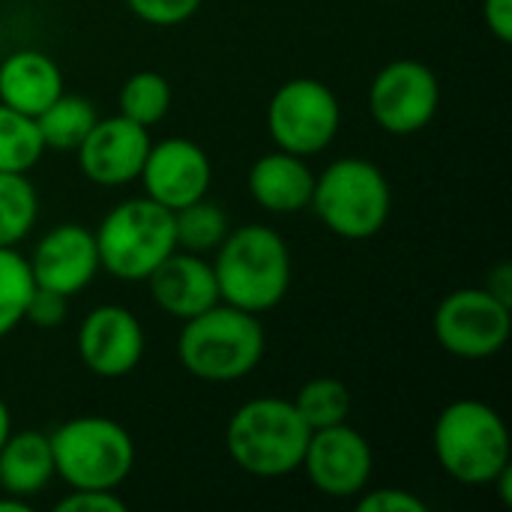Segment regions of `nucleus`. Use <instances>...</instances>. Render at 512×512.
Listing matches in <instances>:
<instances>
[{
	"label": "nucleus",
	"mask_w": 512,
	"mask_h": 512,
	"mask_svg": "<svg viewBox=\"0 0 512 512\" xmlns=\"http://www.w3.org/2000/svg\"><path fill=\"white\" fill-rule=\"evenodd\" d=\"M213 273L222 303L264 315L288 297L294 258L276 228L252 222L228 231L213 252Z\"/></svg>",
	"instance_id": "1"
},
{
	"label": "nucleus",
	"mask_w": 512,
	"mask_h": 512,
	"mask_svg": "<svg viewBox=\"0 0 512 512\" xmlns=\"http://www.w3.org/2000/svg\"><path fill=\"white\" fill-rule=\"evenodd\" d=\"M267 333L258 315L231 303L183 321L177 336L180 366L204 384H234L249 378L264 360Z\"/></svg>",
	"instance_id": "2"
},
{
	"label": "nucleus",
	"mask_w": 512,
	"mask_h": 512,
	"mask_svg": "<svg viewBox=\"0 0 512 512\" xmlns=\"http://www.w3.org/2000/svg\"><path fill=\"white\" fill-rule=\"evenodd\" d=\"M312 429L291 399L258 396L243 402L225 426L231 462L258 480H279L300 471Z\"/></svg>",
	"instance_id": "3"
},
{
	"label": "nucleus",
	"mask_w": 512,
	"mask_h": 512,
	"mask_svg": "<svg viewBox=\"0 0 512 512\" xmlns=\"http://www.w3.org/2000/svg\"><path fill=\"white\" fill-rule=\"evenodd\" d=\"M432 450L456 483L489 486L510 465V429L489 402L456 399L432 426Z\"/></svg>",
	"instance_id": "4"
},
{
	"label": "nucleus",
	"mask_w": 512,
	"mask_h": 512,
	"mask_svg": "<svg viewBox=\"0 0 512 512\" xmlns=\"http://www.w3.org/2000/svg\"><path fill=\"white\" fill-rule=\"evenodd\" d=\"M309 210H315L330 234L357 243L384 231L393 210V189L375 162L342 156L315 174Z\"/></svg>",
	"instance_id": "5"
},
{
	"label": "nucleus",
	"mask_w": 512,
	"mask_h": 512,
	"mask_svg": "<svg viewBox=\"0 0 512 512\" xmlns=\"http://www.w3.org/2000/svg\"><path fill=\"white\" fill-rule=\"evenodd\" d=\"M93 237L102 270L117 282H147V276L177 249L174 213L147 195L114 204Z\"/></svg>",
	"instance_id": "6"
},
{
	"label": "nucleus",
	"mask_w": 512,
	"mask_h": 512,
	"mask_svg": "<svg viewBox=\"0 0 512 512\" xmlns=\"http://www.w3.org/2000/svg\"><path fill=\"white\" fill-rule=\"evenodd\" d=\"M54 477L69 489H120L135 468L129 429L102 414H81L60 423L51 435Z\"/></svg>",
	"instance_id": "7"
},
{
	"label": "nucleus",
	"mask_w": 512,
	"mask_h": 512,
	"mask_svg": "<svg viewBox=\"0 0 512 512\" xmlns=\"http://www.w3.org/2000/svg\"><path fill=\"white\" fill-rule=\"evenodd\" d=\"M342 129L339 96L318 78H288L267 105V132L273 144L294 156L324 153Z\"/></svg>",
	"instance_id": "8"
},
{
	"label": "nucleus",
	"mask_w": 512,
	"mask_h": 512,
	"mask_svg": "<svg viewBox=\"0 0 512 512\" xmlns=\"http://www.w3.org/2000/svg\"><path fill=\"white\" fill-rule=\"evenodd\" d=\"M432 333L459 360H489L510 342L512 306L486 288L450 291L432 315Z\"/></svg>",
	"instance_id": "9"
},
{
	"label": "nucleus",
	"mask_w": 512,
	"mask_h": 512,
	"mask_svg": "<svg viewBox=\"0 0 512 512\" xmlns=\"http://www.w3.org/2000/svg\"><path fill=\"white\" fill-rule=\"evenodd\" d=\"M441 108V81L432 66L399 57L378 69L369 84V114L387 135L423 132Z\"/></svg>",
	"instance_id": "10"
},
{
	"label": "nucleus",
	"mask_w": 512,
	"mask_h": 512,
	"mask_svg": "<svg viewBox=\"0 0 512 512\" xmlns=\"http://www.w3.org/2000/svg\"><path fill=\"white\" fill-rule=\"evenodd\" d=\"M300 471L318 495L354 501L372 483L375 453L369 438L348 423L312 429Z\"/></svg>",
	"instance_id": "11"
},
{
	"label": "nucleus",
	"mask_w": 512,
	"mask_h": 512,
	"mask_svg": "<svg viewBox=\"0 0 512 512\" xmlns=\"http://www.w3.org/2000/svg\"><path fill=\"white\" fill-rule=\"evenodd\" d=\"M75 345L90 375L117 381L141 366L147 336L135 312L117 303H102L84 315Z\"/></svg>",
	"instance_id": "12"
},
{
	"label": "nucleus",
	"mask_w": 512,
	"mask_h": 512,
	"mask_svg": "<svg viewBox=\"0 0 512 512\" xmlns=\"http://www.w3.org/2000/svg\"><path fill=\"white\" fill-rule=\"evenodd\" d=\"M153 138L150 129L123 117H99L87 138L75 147L81 174L102 189H120L138 180Z\"/></svg>",
	"instance_id": "13"
},
{
	"label": "nucleus",
	"mask_w": 512,
	"mask_h": 512,
	"mask_svg": "<svg viewBox=\"0 0 512 512\" xmlns=\"http://www.w3.org/2000/svg\"><path fill=\"white\" fill-rule=\"evenodd\" d=\"M144 195L171 213L204 198L213 183V165L207 150L192 138L153 141L138 174Z\"/></svg>",
	"instance_id": "14"
},
{
	"label": "nucleus",
	"mask_w": 512,
	"mask_h": 512,
	"mask_svg": "<svg viewBox=\"0 0 512 512\" xmlns=\"http://www.w3.org/2000/svg\"><path fill=\"white\" fill-rule=\"evenodd\" d=\"M27 264L36 288L54 291L60 297L81 294L102 270L96 237L78 222H63L45 231L27 255Z\"/></svg>",
	"instance_id": "15"
},
{
	"label": "nucleus",
	"mask_w": 512,
	"mask_h": 512,
	"mask_svg": "<svg viewBox=\"0 0 512 512\" xmlns=\"http://www.w3.org/2000/svg\"><path fill=\"white\" fill-rule=\"evenodd\" d=\"M147 288L153 303L177 321H189L222 300L213 261L186 249H174L147 276Z\"/></svg>",
	"instance_id": "16"
},
{
	"label": "nucleus",
	"mask_w": 512,
	"mask_h": 512,
	"mask_svg": "<svg viewBox=\"0 0 512 512\" xmlns=\"http://www.w3.org/2000/svg\"><path fill=\"white\" fill-rule=\"evenodd\" d=\"M252 201L273 213V216H291L300 210H309L312 189H315V171L303 156L273 150L252 162L246 177Z\"/></svg>",
	"instance_id": "17"
},
{
	"label": "nucleus",
	"mask_w": 512,
	"mask_h": 512,
	"mask_svg": "<svg viewBox=\"0 0 512 512\" xmlns=\"http://www.w3.org/2000/svg\"><path fill=\"white\" fill-rule=\"evenodd\" d=\"M63 93V72L54 57L36 48H18L0 60V102L39 117Z\"/></svg>",
	"instance_id": "18"
},
{
	"label": "nucleus",
	"mask_w": 512,
	"mask_h": 512,
	"mask_svg": "<svg viewBox=\"0 0 512 512\" xmlns=\"http://www.w3.org/2000/svg\"><path fill=\"white\" fill-rule=\"evenodd\" d=\"M54 480V453L45 432H9L0 447V492L15 498H36Z\"/></svg>",
	"instance_id": "19"
},
{
	"label": "nucleus",
	"mask_w": 512,
	"mask_h": 512,
	"mask_svg": "<svg viewBox=\"0 0 512 512\" xmlns=\"http://www.w3.org/2000/svg\"><path fill=\"white\" fill-rule=\"evenodd\" d=\"M99 120V111L90 99L75 96V93H60L39 117V135L45 141V150H72L87 138L93 123Z\"/></svg>",
	"instance_id": "20"
},
{
	"label": "nucleus",
	"mask_w": 512,
	"mask_h": 512,
	"mask_svg": "<svg viewBox=\"0 0 512 512\" xmlns=\"http://www.w3.org/2000/svg\"><path fill=\"white\" fill-rule=\"evenodd\" d=\"M171 99L174 90L168 84V78L162 72L153 69H141L132 72L117 93V114L153 129L156 123H162L171 111Z\"/></svg>",
	"instance_id": "21"
},
{
	"label": "nucleus",
	"mask_w": 512,
	"mask_h": 512,
	"mask_svg": "<svg viewBox=\"0 0 512 512\" xmlns=\"http://www.w3.org/2000/svg\"><path fill=\"white\" fill-rule=\"evenodd\" d=\"M39 219V192L27 174L0 171V246H18Z\"/></svg>",
	"instance_id": "22"
},
{
	"label": "nucleus",
	"mask_w": 512,
	"mask_h": 512,
	"mask_svg": "<svg viewBox=\"0 0 512 512\" xmlns=\"http://www.w3.org/2000/svg\"><path fill=\"white\" fill-rule=\"evenodd\" d=\"M228 231H231L228 213L219 204L207 201V195L174 210L177 249H186L195 255H210L219 249V243L228 237Z\"/></svg>",
	"instance_id": "23"
},
{
	"label": "nucleus",
	"mask_w": 512,
	"mask_h": 512,
	"mask_svg": "<svg viewBox=\"0 0 512 512\" xmlns=\"http://www.w3.org/2000/svg\"><path fill=\"white\" fill-rule=\"evenodd\" d=\"M45 156L36 117H27L0 102V171L30 174Z\"/></svg>",
	"instance_id": "24"
},
{
	"label": "nucleus",
	"mask_w": 512,
	"mask_h": 512,
	"mask_svg": "<svg viewBox=\"0 0 512 512\" xmlns=\"http://www.w3.org/2000/svg\"><path fill=\"white\" fill-rule=\"evenodd\" d=\"M309 429H327L348 423L351 414V390L339 378H312L291 399Z\"/></svg>",
	"instance_id": "25"
},
{
	"label": "nucleus",
	"mask_w": 512,
	"mask_h": 512,
	"mask_svg": "<svg viewBox=\"0 0 512 512\" xmlns=\"http://www.w3.org/2000/svg\"><path fill=\"white\" fill-rule=\"evenodd\" d=\"M36 282L15 246H0V339L9 336L18 324H24V309Z\"/></svg>",
	"instance_id": "26"
},
{
	"label": "nucleus",
	"mask_w": 512,
	"mask_h": 512,
	"mask_svg": "<svg viewBox=\"0 0 512 512\" xmlns=\"http://www.w3.org/2000/svg\"><path fill=\"white\" fill-rule=\"evenodd\" d=\"M204 0H126L129 12L150 27H177L186 24Z\"/></svg>",
	"instance_id": "27"
},
{
	"label": "nucleus",
	"mask_w": 512,
	"mask_h": 512,
	"mask_svg": "<svg viewBox=\"0 0 512 512\" xmlns=\"http://www.w3.org/2000/svg\"><path fill=\"white\" fill-rule=\"evenodd\" d=\"M354 501L360 512H429L426 501L408 489H366Z\"/></svg>",
	"instance_id": "28"
},
{
	"label": "nucleus",
	"mask_w": 512,
	"mask_h": 512,
	"mask_svg": "<svg viewBox=\"0 0 512 512\" xmlns=\"http://www.w3.org/2000/svg\"><path fill=\"white\" fill-rule=\"evenodd\" d=\"M66 318H69V297H60L45 288H33L27 309H24V321H30L39 330H54Z\"/></svg>",
	"instance_id": "29"
},
{
	"label": "nucleus",
	"mask_w": 512,
	"mask_h": 512,
	"mask_svg": "<svg viewBox=\"0 0 512 512\" xmlns=\"http://www.w3.org/2000/svg\"><path fill=\"white\" fill-rule=\"evenodd\" d=\"M57 512H123L126 501L117 489H69L66 498L54 504Z\"/></svg>",
	"instance_id": "30"
},
{
	"label": "nucleus",
	"mask_w": 512,
	"mask_h": 512,
	"mask_svg": "<svg viewBox=\"0 0 512 512\" xmlns=\"http://www.w3.org/2000/svg\"><path fill=\"white\" fill-rule=\"evenodd\" d=\"M483 21L498 42H512V0H483Z\"/></svg>",
	"instance_id": "31"
},
{
	"label": "nucleus",
	"mask_w": 512,
	"mask_h": 512,
	"mask_svg": "<svg viewBox=\"0 0 512 512\" xmlns=\"http://www.w3.org/2000/svg\"><path fill=\"white\" fill-rule=\"evenodd\" d=\"M489 294H495L498 300H504L507 306H512V264L510 261H501L489 270V279L483 285Z\"/></svg>",
	"instance_id": "32"
},
{
	"label": "nucleus",
	"mask_w": 512,
	"mask_h": 512,
	"mask_svg": "<svg viewBox=\"0 0 512 512\" xmlns=\"http://www.w3.org/2000/svg\"><path fill=\"white\" fill-rule=\"evenodd\" d=\"M489 486H495L498 489V495H501V504L504 507H512V462L489 483Z\"/></svg>",
	"instance_id": "33"
},
{
	"label": "nucleus",
	"mask_w": 512,
	"mask_h": 512,
	"mask_svg": "<svg viewBox=\"0 0 512 512\" xmlns=\"http://www.w3.org/2000/svg\"><path fill=\"white\" fill-rule=\"evenodd\" d=\"M27 507H30V501L15 498V495H6V492H3V498H0V512H24Z\"/></svg>",
	"instance_id": "34"
},
{
	"label": "nucleus",
	"mask_w": 512,
	"mask_h": 512,
	"mask_svg": "<svg viewBox=\"0 0 512 512\" xmlns=\"http://www.w3.org/2000/svg\"><path fill=\"white\" fill-rule=\"evenodd\" d=\"M9 432H12V411H9V405L0 399V447H3V441L9 438Z\"/></svg>",
	"instance_id": "35"
},
{
	"label": "nucleus",
	"mask_w": 512,
	"mask_h": 512,
	"mask_svg": "<svg viewBox=\"0 0 512 512\" xmlns=\"http://www.w3.org/2000/svg\"><path fill=\"white\" fill-rule=\"evenodd\" d=\"M0 42H3V21H0Z\"/></svg>",
	"instance_id": "36"
}]
</instances>
